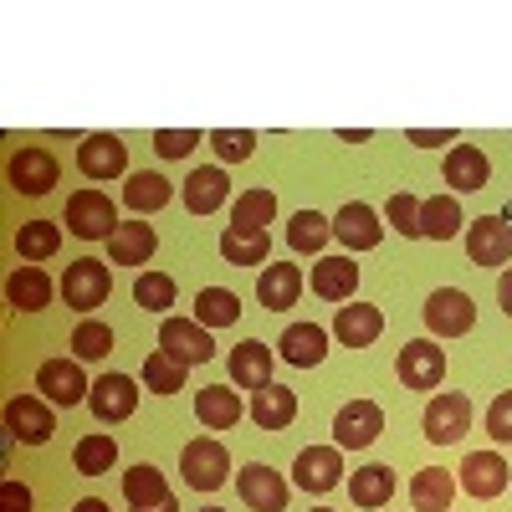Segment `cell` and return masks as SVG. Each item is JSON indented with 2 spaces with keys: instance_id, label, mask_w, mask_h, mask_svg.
Returning a JSON list of instances; mask_svg holds the SVG:
<instances>
[{
  "instance_id": "cell-1",
  "label": "cell",
  "mask_w": 512,
  "mask_h": 512,
  "mask_svg": "<svg viewBox=\"0 0 512 512\" xmlns=\"http://www.w3.org/2000/svg\"><path fill=\"white\" fill-rule=\"evenodd\" d=\"M180 472H185V487L216 492V487H226V477H231V456H226V446H221L216 436H195V441L180 451Z\"/></svg>"
},
{
  "instance_id": "cell-2",
  "label": "cell",
  "mask_w": 512,
  "mask_h": 512,
  "mask_svg": "<svg viewBox=\"0 0 512 512\" xmlns=\"http://www.w3.org/2000/svg\"><path fill=\"white\" fill-rule=\"evenodd\" d=\"M108 292H113V277L103 262H93V256H82V262H72L62 272V303L77 308V313H93L108 303Z\"/></svg>"
},
{
  "instance_id": "cell-3",
  "label": "cell",
  "mask_w": 512,
  "mask_h": 512,
  "mask_svg": "<svg viewBox=\"0 0 512 512\" xmlns=\"http://www.w3.org/2000/svg\"><path fill=\"white\" fill-rule=\"evenodd\" d=\"M425 323H431L436 338H461L477 328V303L461 287H436L425 297Z\"/></svg>"
},
{
  "instance_id": "cell-4",
  "label": "cell",
  "mask_w": 512,
  "mask_h": 512,
  "mask_svg": "<svg viewBox=\"0 0 512 512\" xmlns=\"http://www.w3.org/2000/svg\"><path fill=\"white\" fill-rule=\"evenodd\" d=\"M395 374H400L405 390H425V395H431V390H441V379H446V349L431 344V338H415V344L400 349Z\"/></svg>"
},
{
  "instance_id": "cell-5",
  "label": "cell",
  "mask_w": 512,
  "mask_h": 512,
  "mask_svg": "<svg viewBox=\"0 0 512 512\" xmlns=\"http://www.w3.org/2000/svg\"><path fill=\"white\" fill-rule=\"evenodd\" d=\"M67 231H72L77 241H103V236H113V231H118L113 200H108L103 190H77V195L67 200Z\"/></svg>"
},
{
  "instance_id": "cell-6",
  "label": "cell",
  "mask_w": 512,
  "mask_h": 512,
  "mask_svg": "<svg viewBox=\"0 0 512 512\" xmlns=\"http://www.w3.org/2000/svg\"><path fill=\"white\" fill-rule=\"evenodd\" d=\"M159 349H164L169 359H180L185 369H195V364L216 359V338H210V328H200V323H190V318H164V323H159Z\"/></svg>"
},
{
  "instance_id": "cell-7",
  "label": "cell",
  "mask_w": 512,
  "mask_h": 512,
  "mask_svg": "<svg viewBox=\"0 0 512 512\" xmlns=\"http://www.w3.org/2000/svg\"><path fill=\"white\" fill-rule=\"evenodd\" d=\"M379 431H384V410L374 400H349L333 415V446L338 451H364L379 441Z\"/></svg>"
},
{
  "instance_id": "cell-8",
  "label": "cell",
  "mask_w": 512,
  "mask_h": 512,
  "mask_svg": "<svg viewBox=\"0 0 512 512\" xmlns=\"http://www.w3.org/2000/svg\"><path fill=\"white\" fill-rule=\"evenodd\" d=\"M36 390L47 395L52 405L72 410V405H82L93 395V384H88V374H82V359H47L36 369Z\"/></svg>"
},
{
  "instance_id": "cell-9",
  "label": "cell",
  "mask_w": 512,
  "mask_h": 512,
  "mask_svg": "<svg viewBox=\"0 0 512 512\" xmlns=\"http://www.w3.org/2000/svg\"><path fill=\"white\" fill-rule=\"evenodd\" d=\"M466 431H472V400L446 390V395H431V405H425V441L436 446H456Z\"/></svg>"
},
{
  "instance_id": "cell-10",
  "label": "cell",
  "mask_w": 512,
  "mask_h": 512,
  "mask_svg": "<svg viewBox=\"0 0 512 512\" xmlns=\"http://www.w3.org/2000/svg\"><path fill=\"white\" fill-rule=\"evenodd\" d=\"M292 482L303 492H313V497L333 492L338 482H344V451L338 446H308L303 456L292 461Z\"/></svg>"
},
{
  "instance_id": "cell-11",
  "label": "cell",
  "mask_w": 512,
  "mask_h": 512,
  "mask_svg": "<svg viewBox=\"0 0 512 512\" xmlns=\"http://www.w3.org/2000/svg\"><path fill=\"white\" fill-rule=\"evenodd\" d=\"M6 180H11V190L16 195H47L52 185H57V159L47 154V149H36V144H26V149H16L11 154V164H6Z\"/></svg>"
},
{
  "instance_id": "cell-12",
  "label": "cell",
  "mask_w": 512,
  "mask_h": 512,
  "mask_svg": "<svg viewBox=\"0 0 512 512\" xmlns=\"http://www.w3.org/2000/svg\"><path fill=\"white\" fill-rule=\"evenodd\" d=\"M6 431L11 441H26V446H47L57 420H52V400H36V395H16L6 405Z\"/></svg>"
},
{
  "instance_id": "cell-13",
  "label": "cell",
  "mask_w": 512,
  "mask_h": 512,
  "mask_svg": "<svg viewBox=\"0 0 512 512\" xmlns=\"http://www.w3.org/2000/svg\"><path fill=\"white\" fill-rule=\"evenodd\" d=\"M466 256L477 267H507L512 262V226L502 216H477L466 231Z\"/></svg>"
},
{
  "instance_id": "cell-14",
  "label": "cell",
  "mask_w": 512,
  "mask_h": 512,
  "mask_svg": "<svg viewBox=\"0 0 512 512\" xmlns=\"http://www.w3.org/2000/svg\"><path fill=\"white\" fill-rule=\"evenodd\" d=\"M236 492H241V502L256 507V512H282V507H287V482L272 472L267 461L241 466V472H236Z\"/></svg>"
},
{
  "instance_id": "cell-15",
  "label": "cell",
  "mask_w": 512,
  "mask_h": 512,
  "mask_svg": "<svg viewBox=\"0 0 512 512\" xmlns=\"http://www.w3.org/2000/svg\"><path fill=\"white\" fill-rule=\"evenodd\" d=\"M77 169H82L88 180H118L123 169H128V144L113 139V134L82 139V144H77Z\"/></svg>"
},
{
  "instance_id": "cell-16",
  "label": "cell",
  "mask_w": 512,
  "mask_h": 512,
  "mask_svg": "<svg viewBox=\"0 0 512 512\" xmlns=\"http://www.w3.org/2000/svg\"><path fill=\"white\" fill-rule=\"evenodd\" d=\"M461 487L466 497H477V502H492L507 492V461L497 451H472L461 461Z\"/></svg>"
},
{
  "instance_id": "cell-17",
  "label": "cell",
  "mask_w": 512,
  "mask_h": 512,
  "mask_svg": "<svg viewBox=\"0 0 512 512\" xmlns=\"http://www.w3.org/2000/svg\"><path fill=\"white\" fill-rule=\"evenodd\" d=\"M333 236L344 241L349 251H374V246L384 241V226H379V216H374V205L349 200V205L333 216Z\"/></svg>"
},
{
  "instance_id": "cell-18",
  "label": "cell",
  "mask_w": 512,
  "mask_h": 512,
  "mask_svg": "<svg viewBox=\"0 0 512 512\" xmlns=\"http://www.w3.org/2000/svg\"><path fill=\"white\" fill-rule=\"evenodd\" d=\"M88 405H93V415H98L103 425L128 420V415H134V405H139V384L128 379V374H103V379L93 384Z\"/></svg>"
},
{
  "instance_id": "cell-19",
  "label": "cell",
  "mask_w": 512,
  "mask_h": 512,
  "mask_svg": "<svg viewBox=\"0 0 512 512\" xmlns=\"http://www.w3.org/2000/svg\"><path fill=\"white\" fill-rule=\"evenodd\" d=\"M231 195V180H226V164H205V169H190L185 180V210L190 216H210V210H221Z\"/></svg>"
},
{
  "instance_id": "cell-20",
  "label": "cell",
  "mask_w": 512,
  "mask_h": 512,
  "mask_svg": "<svg viewBox=\"0 0 512 512\" xmlns=\"http://www.w3.org/2000/svg\"><path fill=\"white\" fill-rule=\"evenodd\" d=\"M487 180H492V159H487L477 144H456V149L446 154V185H451V190L477 195V190H487Z\"/></svg>"
},
{
  "instance_id": "cell-21",
  "label": "cell",
  "mask_w": 512,
  "mask_h": 512,
  "mask_svg": "<svg viewBox=\"0 0 512 512\" xmlns=\"http://www.w3.org/2000/svg\"><path fill=\"white\" fill-rule=\"evenodd\" d=\"M313 292L323 297V303H354V292H359L354 256H323V262L313 267Z\"/></svg>"
},
{
  "instance_id": "cell-22",
  "label": "cell",
  "mask_w": 512,
  "mask_h": 512,
  "mask_svg": "<svg viewBox=\"0 0 512 512\" xmlns=\"http://www.w3.org/2000/svg\"><path fill=\"white\" fill-rule=\"evenodd\" d=\"M379 333H384V313L374 303H349V308H338V318H333V338L349 344V349H369Z\"/></svg>"
},
{
  "instance_id": "cell-23",
  "label": "cell",
  "mask_w": 512,
  "mask_h": 512,
  "mask_svg": "<svg viewBox=\"0 0 512 512\" xmlns=\"http://www.w3.org/2000/svg\"><path fill=\"white\" fill-rule=\"evenodd\" d=\"M246 415L241 395L226 390V384H205V390H195V420L205 425V431H231V425Z\"/></svg>"
},
{
  "instance_id": "cell-24",
  "label": "cell",
  "mask_w": 512,
  "mask_h": 512,
  "mask_svg": "<svg viewBox=\"0 0 512 512\" xmlns=\"http://www.w3.org/2000/svg\"><path fill=\"white\" fill-rule=\"evenodd\" d=\"M154 246H159V236H154V226H144V221H118V231L108 236L113 267H144L149 256H154Z\"/></svg>"
},
{
  "instance_id": "cell-25",
  "label": "cell",
  "mask_w": 512,
  "mask_h": 512,
  "mask_svg": "<svg viewBox=\"0 0 512 512\" xmlns=\"http://www.w3.org/2000/svg\"><path fill=\"white\" fill-rule=\"evenodd\" d=\"M297 292H303V272L292 262H267V272L256 277V297H262L267 313H287L297 303Z\"/></svg>"
},
{
  "instance_id": "cell-26",
  "label": "cell",
  "mask_w": 512,
  "mask_h": 512,
  "mask_svg": "<svg viewBox=\"0 0 512 512\" xmlns=\"http://www.w3.org/2000/svg\"><path fill=\"white\" fill-rule=\"evenodd\" d=\"M52 277L41 272V267H16L11 277H6V303L16 308V313H41L52 303Z\"/></svg>"
},
{
  "instance_id": "cell-27",
  "label": "cell",
  "mask_w": 512,
  "mask_h": 512,
  "mask_svg": "<svg viewBox=\"0 0 512 512\" xmlns=\"http://www.w3.org/2000/svg\"><path fill=\"white\" fill-rule=\"evenodd\" d=\"M277 349H282V359H287L292 369H313V364H323V354H328V333H323L318 323H292V328L277 338Z\"/></svg>"
},
{
  "instance_id": "cell-28",
  "label": "cell",
  "mask_w": 512,
  "mask_h": 512,
  "mask_svg": "<svg viewBox=\"0 0 512 512\" xmlns=\"http://www.w3.org/2000/svg\"><path fill=\"white\" fill-rule=\"evenodd\" d=\"M169 200H175V185H169L164 175H154V169H139V175H128L123 185V205L134 210V216H154V210H164Z\"/></svg>"
},
{
  "instance_id": "cell-29",
  "label": "cell",
  "mask_w": 512,
  "mask_h": 512,
  "mask_svg": "<svg viewBox=\"0 0 512 512\" xmlns=\"http://www.w3.org/2000/svg\"><path fill=\"white\" fill-rule=\"evenodd\" d=\"M231 379L241 384V390H267L272 384V349L267 344H256V338H246V344L231 349Z\"/></svg>"
},
{
  "instance_id": "cell-30",
  "label": "cell",
  "mask_w": 512,
  "mask_h": 512,
  "mask_svg": "<svg viewBox=\"0 0 512 512\" xmlns=\"http://www.w3.org/2000/svg\"><path fill=\"white\" fill-rule=\"evenodd\" d=\"M251 420L262 425V431H287V425L297 420V395L287 390V384H267V390L251 395Z\"/></svg>"
},
{
  "instance_id": "cell-31",
  "label": "cell",
  "mask_w": 512,
  "mask_h": 512,
  "mask_svg": "<svg viewBox=\"0 0 512 512\" xmlns=\"http://www.w3.org/2000/svg\"><path fill=\"white\" fill-rule=\"evenodd\" d=\"M123 497L134 512H149V507H164L169 502V487H164V472L149 461H139L134 472H123Z\"/></svg>"
},
{
  "instance_id": "cell-32",
  "label": "cell",
  "mask_w": 512,
  "mask_h": 512,
  "mask_svg": "<svg viewBox=\"0 0 512 512\" xmlns=\"http://www.w3.org/2000/svg\"><path fill=\"white\" fill-rule=\"evenodd\" d=\"M451 497H456L451 472H441V466H425V472H415V482H410L415 512H451Z\"/></svg>"
},
{
  "instance_id": "cell-33",
  "label": "cell",
  "mask_w": 512,
  "mask_h": 512,
  "mask_svg": "<svg viewBox=\"0 0 512 512\" xmlns=\"http://www.w3.org/2000/svg\"><path fill=\"white\" fill-rule=\"evenodd\" d=\"M461 205L456 195H431V200H420V236H431V241H451L461 231Z\"/></svg>"
},
{
  "instance_id": "cell-34",
  "label": "cell",
  "mask_w": 512,
  "mask_h": 512,
  "mask_svg": "<svg viewBox=\"0 0 512 512\" xmlns=\"http://www.w3.org/2000/svg\"><path fill=\"white\" fill-rule=\"evenodd\" d=\"M349 497L359 502V507H390V497H395V472L390 466H359V472L349 477Z\"/></svg>"
},
{
  "instance_id": "cell-35",
  "label": "cell",
  "mask_w": 512,
  "mask_h": 512,
  "mask_svg": "<svg viewBox=\"0 0 512 512\" xmlns=\"http://www.w3.org/2000/svg\"><path fill=\"white\" fill-rule=\"evenodd\" d=\"M277 216V195L272 190H246L231 200V231H267Z\"/></svg>"
},
{
  "instance_id": "cell-36",
  "label": "cell",
  "mask_w": 512,
  "mask_h": 512,
  "mask_svg": "<svg viewBox=\"0 0 512 512\" xmlns=\"http://www.w3.org/2000/svg\"><path fill=\"white\" fill-rule=\"evenodd\" d=\"M113 461H118V441H113L108 431H93V436H82V441L72 446V466H77L82 477L113 472Z\"/></svg>"
},
{
  "instance_id": "cell-37",
  "label": "cell",
  "mask_w": 512,
  "mask_h": 512,
  "mask_svg": "<svg viewBox=\"0 0 512 512\" xmlns=\"http://www.w3.org/2000/svg\"><path fill=\"white\" fill-rule=\"evenodd\" d=\"M236 318H241L236 292H226V287H200L195 292V323L200 328H231Z\"/></svg>"
},
{
  "instance_id": "cell-38",
  "label": "cell",
  "mask_w": 512,
  "mask_h": 512,
  "mask_svg": "<svg viewBox=\"0 0 512 512\" xmlns=\"http://www.w3.org/2000/svg\"><path fill=\"white\" fill-rule=\"evenodd\" d=\"M267 251H272L267 231H231L226 226V236H221V256H226L231 267H262Z\"/></svg>"
},
{
  "instance_id": "cell-39",
  "label": "cell",
  "mask_w": 512,
  "mask_h": 512,
  "mask_svg": "<svg viewBox=\"0 0 512 512\" xmlns=\"http://www.w3.org/2000/svg\"><path fill=\"white\" fill-rule=\"evenodd\" d=\"M57 246H62V226L57 221H26L16 231V251L26 256V262H47Z\"/></svg>"
},
{
  "instance_id": "cell-40",
  "label": "cell",
  "mask_w": 512,
  "mask_h": 512,
  "mask_svg": "<svg viewBox=\"0 0 512 512\" xmlns=\"http://www.w3.org/2000/svg\"><path fill=\"white\" fill-rule=\"evenodd\" d=\"M144 390H154V395H180V390H185V364L169 359L164 349H154V354L144 359Z\"/></svg>"
},
{
  "instance_id": "cell-41",
  "label": "cell",
  "mask_w": 512,
  "mask_h": 512,
  "mask_svg": "<svg viewBox=\"0 0 512 512\" xmlns=\"http://www.w3.org/2000/svg\"><path fill=\"white\" fill-rule=\"evenodd\" d=\"M328 236H333V221L318 216V210H297L292 226H287V246L292 251H323Z\"/></svg>"
},
{
  "instance_id": "cell-42",
  "label": "cell",
  "mask_w": 512,
  "mask_h": 512,
  "mask_svg": "<svg viewBox=\"0 0 512 512\" xmlns=\"http://www.w3.org/2000/svg\"><path fill=\"white\" fill-rule=\"evenodd\" d=\"M134 303H139L144 313L175 308V277H169V272H139V282H134Z\"/></svg>"
},
{
  "instance_id": "cell-43",
  "label": "cell",
  "mask_w": 512,
  "mask_h": 512,
  "mask_svg": "<svg viewBox=\"0 0 512 512\" xmlns=\"http://www.w3.org/2000/svg\"><path fill=\"white\" fill-rule=\"evenodd\" d=\"M72 354H77V359H103V354H113V328L82 318V323L72 328Z\"/></svg>"
},
{
  "instance_id": "cell-44",
  "label": "cell",
  "mask_w": 512,
  "mask_h": 512,
  "mask_svg": "<svg viewBox=\"0 0 512 512\" xmlns=\"http://www.w3.org/2000/svg\"><path fill=\"white\" fill-rule=\"evenodd\" d=\"M210 149L221 154V164H241V159L256 154V134L251 128H216V134H210Z\"/></svg>"
},
{
  "instance_id": "cell-45",
  "label": "cell",
  "mask_w": 512,
  "mask_h": 512,
  "mask_svg": "<svg viewBox=\"0 0 512 512\" xmlns=\"http://www.w3.org/2000/svg\"><path fill=\"white\" fill-rule=\"evenodd\" d=\"M384 216H390V226L405 236V241H420V200L410 190H395L390 205H384Z\"/></svg>"
},
{
  "instance_id": "cell-46",
  "label": "cell",
  "mask_w": 512,
  "mask_h": 512,
  "mask_svg": "<svg viewBox=\"0 0 512 512\" xmlns=\"http://www.w3.org/2000/svg\"><path fill=\"white\" fill-rule=\"evenodd\" d=\"M487 436H492L497 446L512 441V390H502V395L487 405Z\"/></svg>"
},
{
  "instance_id": "cell-47",
  "label": "cell",
  "mask_w": 512,
  "mask_h": 512,
  "mask_svg": "<svg viewBox=\"0 0 512 512\" xmlns=\"http://www.w3.org/2000/svg\"><path fill=\"white\" fill-rule=\"evenodd\" d=\"M195 144H200L195 128H159V134H154V149H159L164 159H185Z\"/></svg>"
},
{
  "instance_id": "cell-48",
  "label": "cell",
  "mask_w": 512,
  "mask_h": 512,
  "mask_svg": "<svg viewBox=\"0 0 512 512\" xmlns=\"http://www.w3.org/2000/svg\"><path fill=\"white\" fill-rule=\"evenodd\" d=\"M0 512H31V487L26 482H0Z\"/></svg>"
},
{
  "instance_id": "cell-49",
  "label": "cell",
  "mask_w": 512,
  "mask_h": 512,
  "mask_svg": "<svg viewBox=\"0 0 512 512\" xmlns=\"http://www.w3.org/2000/svg\"><path fill=\"white\" fill-rule=\"evenodd\" d=\"M410 144H420V149H436V144H456V128H436V134H425V128H410Z\"/></svg>"
},
{
  "instance_id": "cell-50",
  "label": "cell",
  "mask_w": 512,
  "mask_h": 512,
  "mask_svg": "<svg viewBox=\"0 0 512 512\" xmlns=\"http://www.w3.org/2000/svg\"><path fill=\"white\" fill-rule=\"evenodd\" d=\"M497 303H502V313L512 318V267H507V272L497 277Z\"/></svg>"
},
{
  "instance_id": "cell-51",
  "label": "cell",
  "mask_w": 512,
  "mask_h": 512,
  "mask_svg": "<svg viewBox=\"0 0 512 512\" xmlns=\"http://www.w3.org/2000/svg\"><path fill=\"white\" fill-rule=\"evenodd\" d=\"M72 512H113V507H108V502H103V497H82V502H77V507H72Z\"/></svg>"
},
{
  "instance_id": "cell-52",
  "label": "cell",
  "mask_w": 512,
  "mask_h": 512,
  "mask_svg": "<svg viewBox=\"0 0 512 512\" xmlns=\"http://www.w3.org/2000/svg\"><path fill=\"white\" fill-rule=\"evenodd\" d=\"M149 512H180V502H175V497H169L164 507H149Z\"/></svg>"
},
{
  "instance_id": "cell-53",
  "label": "cell",
  "mask_w": 512,
  "mask_h": 512,
  "mask_svg": "<svg viewBox=\"0 0 512 512\" xmlns=\"http://www.w3.org/2000/svg\"><path fill=\"white\" fill-rule=\"evenodd\" d=\"M502 221H507V226H512V200H507V210H502Z\"/></svg>"
},
{
  "instance_id": "cell-54",
  "label": "cell",
  "mask_w": 512,
  "mask_h": 512,
  "mask_svg": "<svg viewBox=\"0 0 512 512\" xmlns=\"http://www.w3.org/2000/svg\"><path fill=\"white\" fill-rule=\"evenodd\" d=\"M200 512H226V507H200Z\"/></svg>"
},
{
  "instance_id": "cell-55",
  "label": "cell",
  "mask_w": 512,
  "mask_h": 512,
  "mask_svg": "<svg viewBox=\"0 0 512 512\" xmlns=\"http://www.w3.org/2000/svg\"><path fill=\"white\" fill-rule=\"evenodd\" d=\"M313 512H333V507H313Z\"/></svg>"
}]
</instances>
